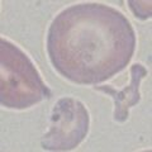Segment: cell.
Here are the masks:
<instances>
[{"mask_svg": "<svg viewBox=\"0 0 152 152\" xmlns=\"http://www.w3.org/2000/svg\"><path fill=\"white\" fill-rule=\"evenodd\" d=\"M132 80L131 85L123 89L122 91H114L108 86H95L96 90H102V91L112 95L114 102H115V112H114V118L115 121L123 122L128 117V108L132 105H136L140 102V83L141 79L147 74L145 67L140 64L133 65L131 69Z\"/></svg>", "mask_w": 152, "mask_h": 152, "instance_id": "6da1fadb", "label": "cell"}]
</instances>
